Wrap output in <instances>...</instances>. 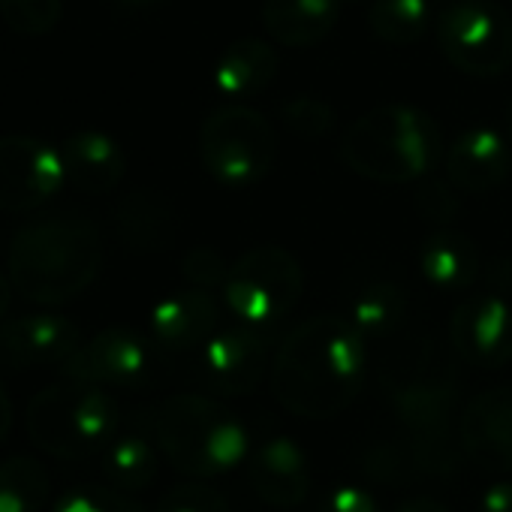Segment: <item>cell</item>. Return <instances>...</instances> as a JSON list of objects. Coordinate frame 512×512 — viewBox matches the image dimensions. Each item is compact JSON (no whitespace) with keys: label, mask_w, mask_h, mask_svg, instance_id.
Listing matches in <instances>:
<instances>
[{"label":"cell","mask_w":512,"mask_h":512,"mask_svg":"<svg viewBox=\"0 0 512 512\" xmlns=\"http://www.w3.org/2000/svg\"><path fill=\"white\" fill-rule=\"evenodd\" d=\"M151 434L172 467L196 479L235 473L250 458L244 422L226 404L196 392L160 401L151 413Z\"/></svg>","instance_id":"obj_3"},{"label":"cell","mask_w":512,"mask_h":512,"mask_svg":"<svg viewBox=\"0 0 512 512\" xmlns=\"http://www.w3.org/2000/svg\"><path fill=\"white\" fill-rule=\"evenodd\" d=\"M503 133H506V139H509V145H512V100H509V106H506V124H503Z\"/></svg>","instance_id":"obj_38"},{"label":"cell","mask_w":512,"mask_h":512,"mask_svg":"<svg viewBox=\"0 0 512 512\" xmlns=\"http://www.w3.org/2000/svg\"><path fill=\"white\" fill-rule=\"evenodd\" d=\"M67 181L85 193H109L127 172L121 145L100 130H76L61 145Z\"/></svg>","instance_id":"obj_19"},{"label":"cell","mask_w":512,"mask_h":512,"mask_svg":"<svg viewBox=\"0 0 512 512\" xmlns=\"http://www.w3.org/2000/svg\"><path fill=\"white\" fill-rule=\"evenodd\" d=\"M419 272L443 293H467L482 272V250L467 232L437 229L419 247Z\"/></svg>","instance_id":"obj_20"},{"label":"cell","mask_w":512,"mask_h":512,"mask_svg":"<svg viewBox=\"0 0 512 512\" xmlns=\"http://www.w3.org/2000/svg\"><path fill=\"white\" fill-rule=\"evenodd\" d=\"M368 341L338 314L299 323L272 362V392L284 410L305 419H332L362 392Z\"/></svg>","instance_id":"obj_1"},{"label":"cell","mask_w":512,"mask_h":512,"mask_svg":"<svg viewBox=\"0 0 512 512\" xmlns=\"http://www.w3.org/2000/svg\"><path fill=\"white\" fill-rule=\"evenodd\" d=\"M103 235L88 214L67 211L25 223L10 244L7 269L16 293L37 305H64L100 275Z\"/></svg>","instance_id":"obj_2"},{"label":"cell","mask_w":512,"mask_h":512,"mask_svg":"<svg viewBox=\"0 0 512 512\" xmlns=\"http://www.w3.org/2000/svg\"><path fill=\"white\" fill-rule=\"evenodd\" d=\"M115 229L130 250H163L175 235V214L160 196L139 190L118 199Z\"/></svg>","instance_id":"obj_24"},{"label":"cell","mask_w":512,"mask_h":512,"mask_svg":"<svg viewBox=\"0 0 512 512\" xmlns=\"http://www.w3.org/2000/svg\"><path fill=\"white\" fill-rule=\"evenodd\" d=\"M341 19V0H266L263 28L287 49L323 43Z\"/></svg>","instance_id":"obj_21"},{"label":"cell","mask_w":512,"mask_h":512,"mask_svg":"<svg viewBox=\"0 0 512 512\" xmlns=\"http://www.w3.org/2000/svg\"><path fill=\"white\" fill-rule=\"evenodd\" d=\"M13 281L7 278V275H0V320L7 317V311H10V302H13Z\"/></svg>","instance_id":"obj_37"},{"label":"cell","mask_w":512,"mask_h":512,"mask_svg":"<svg viewBox=\"0 0 512 512\" xmlns=\"http://www.w3.org/2000/svg\"><path fill=\"white\" fill-rule=\"evenodd\" d=\"M305 293V272L296 256L278 244H260L241 253L229 266L223 305L229 314L256 332L284 323Z\"/></svg>","instance_id":"obj_6"},{"label":"cell","mask_w":512,"mask_h":512,"mask_svg":"<svg viewBox=\"0 0 512 512\" xmlns=\"http://www.w3.org/2000/svg\"><path fill=\"white\" fill-rule=\"evenodd\" d=\"M437 22L431 0H371L368 28L377 40L389 46L419 43Z\"/></svg>","instance_id":"obj_26"},{"label":"cell","mask_w":512,"mask_h":512,"mask_svg":"<svg viewBox=\"0 0 512 512\" xmlns=\"http://www.w3.org/2000/svg\"><path fill=\"white\" fill-rule=\"evenodd\" d=\"M434 31L440 55L467 76L494 79L512 64V16L494 0H449Z\"/></svg>","instance_id":"obj_8"},{"label":"cell","mask_w":512,"mask_h":512,"mask_svg":"<svg viewBox=\"0 0 512 512\" xmlns=\"http://www.w3.org/2000/svg\"><path fill=\"white\" fill-rule=\"evenodd\" d=\"M407 314H410L407 293L392 281H374L353 296L347 320L362 332L365 341H386L401 332Z\"/></svg>","instance_id":"obj_25"},{"label":"cell","mask_w":512,"mask_h":512,"mask_svg":"<svg viewBox=\"0 0 512 512\" xmlns=\"http://www.w3.org/2000/svg\"><path fill=\"white\" fill-rule=\"evenodd\" d=\"M440 157V130L431 115L407 103H386L359 115L341 136V160L377 184L425 178Z\"/></svg>","instance_id":"obj_4"},{"label":"cell","mask_w":512,"mask_h":512,"mask_svg":"<svg viewBox=\"0 0 512 512\" xmlns=\"http://www.w3.org/2000/svg\"><path fill=\"white\" fill-rule=\"evenodd\" d=\"M269 371V341L266 332L250 326L217 329L196 350V377L199 383L220 398L250 395L263 383Z\"/></svg>","instance_id":"obj_11"},{"label":"cell","mask_w":512,"mask_h":512,"mask_svg":"<svg viewBox=\"0 0 512 512\" xmlns=\"http://www.w3.org/2000/svg\"><path fill=\"white\" fill-rule=\"evenodd\" d=\"M479 512H512V479H497L482 491Z\"/></svg>","instance_id":"obj_34"},{"label":"cell","mask_w":512,"mask_h":512,"mask_svg":"<svg viewBox=\"0 0 512 512\" xmlns=\"http://www.w3.org/2000/svg\"><path fill=\"white\" fill-rule=\"evenodd\" d=\"M181 275L187 278L190 287H202V290L220 287L223 290L226 275H229V263L214 247H193L184 253V260H181Z\"/></svg>","instance_id":"obj_32"},{"label":"cell","mask_w":512,"mask_h":512,"mask_svg":"<svg viewBox=\"0 0 512 512\" xmlns=\"http://www.w3.org/2000/svg\"><path fill=\"white\" fill-rule=\"evenodd\" d=\"M247 479L256 497H263L269 506L293 509L311 491V461L293 437L275 434L250 449Z\"/></svg>","instance_id":"obj_15"},{"label":"cell","mask_w":512,"mask_h":512,"mask_svg":"<svg viewBox=\"0 0 512 512\" xmlns=\"http://www.w3.org/2000/svg\"><path fill=\"white\" fill-rule=\"evenodd\" d=\"M512 145L503 130L473 124L446 151V175L461 193H488L509 178Z\"/></svg>","instance_id":"obj_18"},{"label":"cell","mask_w":512,"mask_h":512,"mask_svg":"<svg viewBox=\"0 0 512 512\" xmlns=\"http://www.w3.org/2000/svg\"><path fill=\"white\" fill-rule=\"evenodd\" d=\"M455 356L473 368L497 371L512 362V305L500 293L464 296L449 320Z\"/></svg>","instance_id":"obj_12"},{"label":"cell","mask_w":512,"mask_h":512,"mask_svg":"<svg viewBox=\"0 0 512 512\" xmlns=\"http://www.w3.org/2000/svg\"><path fill=\"white\" fill-rule=\"evenodd\" d=\"M395 512H449L443 503L431 500V497H410L407 503H401Z\"/></svg>","instance_id":"obj_35"},{"label":"cell","mask_w":512,"mask_h":512,"mask_svg":"<svg viewBox=\"0 0 512 512\" xmlns=\"http://www.w3.org/2000/svg\"><path fill=\"white\" fill-rule=\"evenodd\" d=\"M220 320V305L211 290L187 287L163 296L148 317L154 344L163 353H196L214 332Z\"/></svg>","instance_id":"obj_16"},{"label":"cell","mask_w":512,"mask_h":512,"mask_svg":"<svg viewBox=\"0 0 512 512\" xmlns=\"http://www.w3.org/2000/svg\"><path fill=\"white\" fill-rule=\"evenodd\" d=\"M392 404L398 419L407 428L425 431V428H443L455 401V380L446 365L431 356L425 347L422 353L413 356L410 365H404L392 383Z\"/></svg>","instance_id":"obj_14"},{"label":"cell","mask_w":512,"mask_h":512,"mask_svg":"<svg viewBox=\"0 0 512 512\" xmlns=\"http://www.w3.org/2000/svg\"><path fill=\"white\" fill-rule=\"evenodd\" d=\"M160 347L154 338H145L133 329H103L70 356L64 374L94 386L115 389H142L160 371Z\"/></svg>","instance_id":"obj_9"},{"label":"cell","mask_w":512,"mask_h":512,"mask_svg":"<svg viewBox=\"0 0 512 512\" xmlns=\"http://www.w3.org/2000/svg\"><path fill=\"white\" fill-rule=\"evenodd\" d=\"M0 16L16 34L40 37L58 28L64 0H0Z\"/></svg>","instance_id":"obj_29"},{"label":"cell","mask_w":512,"mask_h":512,"mask_svg":"<svg viewBox=\"0 0 512 512\" xmlns=\"http://www.w3.org/2000/svg\"><path fill=\"white\" fill-rule=\"evenodd\" d=\"M157 449V440H151L142 428H121L97 455L103 479L121 491L148 488L157 476Z\"/></svg>","instance_id":"obj_23"},{"label":"cell","mask_w":512,"mask_h":512,"mask_svg":"<svg viewBox=\"0 0 512 512\" xmlns=\"http://www.w3.org/2000/svg\"><path fill=\"white\" fill-rule=\"evenodd\" d=\"M49 497V470L34 455H13L0 461V512H43Z\"/></svg>","instance_id":"obj_27"},{"label":"cell","mask_w":512,"mask_h":512,"mask_svg":"<svg viewBox=\"0 0 512 512\" xmlns=\"http://www.w3.org/2000/svg\"><path fill=\"white\" fill-rule=\"evenodd\" d=\"M67 181L61 148L34 136H0V211H34Z\"/></svg>","instance_id":"obj_10"},{"label":"cell","mask_w":512,"mask_h":512,"mask_svg":"<svg viewBox=\"0 0 512 512\" xmlns=\"http://www.w3.org/2000/svg\"><path fill=\"white\" fill-rule=\"evenodd\" d=\"M320 512H380V506H377V497L365 485L344 482L323 497Z\"/></svg>","instance_id":"obj_33"},{"label":"cell","mask_w":512,"mask_h":512,"mask_svg":"<svg viewBox=\"0 0 512 512\" xmlns=\"http://www.w3.org/2000/svg\"><path fill=\"white\" fill-rule=\"evenodd\" d=\"M52 512H145L136 500L127 497V491L112 488V485H73L67 488L55 503Z\"/></svg>","instance_id":"obj_28"},{"label":"cell","mask_w":512,"mask_h":512,"mask_svg":"<svg viewBox=\"0 0 512 512\" xmlns=\"http://www.w3.org/2000/svg\"><path fill=\"white\" fill-rule=\"evenodd\" d=\"M25 419L34 446L67 461L100 455L121 431L118 401L103 386L73 377L34 395Z\"/></svg>","instance_id":"obj_5"},{"label":"cell","mask_w":512,"mask_h":512,"mask_svg":"<svg viewBox=\"0 0 512 512\" xmlns=\"http://www.w3.org/2000/svg\"><path fill=\"white\" fill-rule=\"evenodd\" d=\"M121 4H127V7H148V4H154V0H121Z\"/></svg>","instance_id":"obj_39"},{"label":"cell","mask_w":512,"mask_h":512,"mask_svg":"<svg viewBox=\"0 0 512 512\" xmlns=\"http://www.w3.org/2000/svg\"><path fill=\"white\" fill-rule=\"evenodd\" d=\"M278 154L275 127L263 112L229 100L217 106L199 127V157L214 181L226 187H247L263 181Z\"/></svg>","instance_id":"obj_7"},{"label":"cell","mask_w":512,"mask_h":512,"mask_svg":"<svg viewBox=\"0 0 512 512\" xmlns=\"http://www.w3.org/2000/svg\"><path fill=\"white\" fill-rule=\"evenodd\" d=\"M82 347V332L58 314H28L0 326V365L64 368Z\"/></svg>","instance_id":"obj_13"},{"label":"cell","mask_w":512,"mask_h":512,"mask_svg":"<svg viewBox=\"0 0 512 512\" xmlns=\"http://www.w3.org/2000/svg\"><path fill=\"white\" fill-rule=\"evenodd\" d=\"M10 428H13V401H10L7 389L0 386V443L7 440Z\"/></svg>","instance_id":"obj_36"},{"label":"cell","mask_w":512,"mask_h":512,"mask_svg":"<svg viewBox=\"0 0 512 512\" xmlns=\"http://www.w3.org/2000/svg\"><path fill=\"white\" fill-rule=\"evenodd\" d=\"M281 118L284 124L305 136V139H320L326 136L332 127H335V109L320 100V97H296V100H287L281 106Z\"/></svg>","instance_id":"obj_30"},{"label":"cell","mask_w":512,"mask_h":512,"mask_svg":"<svg viewBox=\"0 0 512 512\" xmlns=\"http://www.w3.org/2000/svg\"><path fill=\"white\" fill-rule=\"evenodd\" d=\"M278 70H281V58L272 43L244 37L220 52L214 67V88L226 100L244 103L247 97L266 91L275 82Z\"/></svg>","instance_id":"obj_22"},{"label":"cell","mask_w":512,"mask_h":512,"mask_svg":"<svg viewBox=\"0 0 512 512\" xmlns=\"http://www.w3.org/2000/svg\"><path fill=\"white\" fill-rule=\"evenodd\" d=\"M461 443L485 470H512V386H494L467 401Z\"/></svg>","instance_id":"obj_17"},{"label":"cell","mask_w":512,"mask_h":512,"mask_svg":"<svg viewBox=\"0 0 512 512\" xmlns=\"http://www.w3.org/2000/svg\"><path fill=\"white\" fill-rule=\"evenodd\" d=\"M154 512H229V503L205 482H181L160 497Z\"/></svg>","instance_id":"obj_31"}]
</instances>
